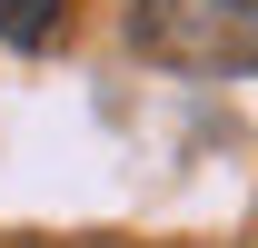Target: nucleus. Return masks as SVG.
Returning <instances> with one entry per match:
<instances>
[{
	"label": "nucleus",
	"instance_id": "1",
	"mask_svg": "<svg viewBox=\"0 0 258 248\" xmlns=\"http://www.w3.org/2000/svg\"><path fill=\"white\" fill-rule=\"evenodd\" d=\"M119 30L149 70H189V80L258 70V0H129Z\"/></svg>",
	"mask_w": 258,
	"mask_h": 248
},
{
	"label": "nucleus",
	"instance_id": "3",
	"mask_svg": "<svg viewBox=\"0 0 258 248\" xmlns=\"http://www.w3.org/2000/svg\"><path fill=\"white\" fill-rule=\"evenodd\" d=\"M0 248H30V238H0Z\"/></svg>",
	"mask_w": 258,
	"mask_h": 248
},
{
	"label": "nucleus",
	"instance_id": "2",
	"mask_svg": "<svg viewBox=\"0 0 258 248\" xmlns=\"http://www.w3.org/2000/svg\"><path fill=\"white\" fill-rule=\"evenodd\" d=\"M50 20H60V0H0V40H10V50H40Z\"/></svg>",
	"mask_w": 258,
	"mask_h": 248
}]
</instances>
